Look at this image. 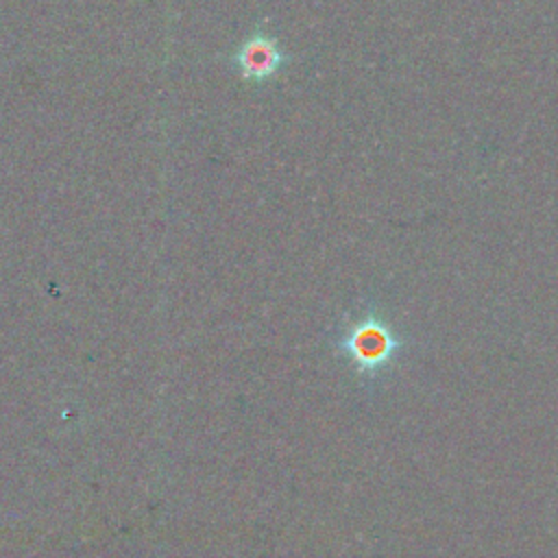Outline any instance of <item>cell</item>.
Instances as JSON below:
<instances>
[{
	"label": "cell",
	"mask_w": 558,
	"mask_h": 558,
	"mask_svg": "<svg viewBox=\"0 0 558 558\" xmlns=\"http://www.w3.org/2000/svg\"><path fill=\"white\" fill-rule=\"evenodd\" d=\"M338 349L357 366V371L373 373L392 360L399 349V338L377 310H366L347 325L338 340Z\"/></svg>",
	"instance_id": "1"
},
{
	"label": "cell",
	"mask_w": 558,
	"mask_h": 558,
	"mask_svg": "<svg viewBox=\"0 0 558 558\" xmlns=\"http://www.w3.org/2000/svg\"><path fill=\"white\" fill-rule=\"evenodd\" d=\"M286 63V50L279 46L275 35L262 28L253 31L233 52V65L246 83H266L275 78Z\"/></svg>",
	"instance_id": "2"
}]
</instances>
